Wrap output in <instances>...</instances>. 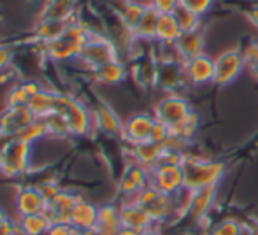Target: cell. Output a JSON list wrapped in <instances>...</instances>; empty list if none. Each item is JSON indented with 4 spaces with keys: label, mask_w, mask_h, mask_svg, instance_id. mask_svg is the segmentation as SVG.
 <instances>
[{
    "label": "cell",
    "mask_w": 258,
    "mask_h": 235,
    "mask_svg": "<svg viewBox=\"0 0 258 235\" xmlns=\"http://www.w3.org/2000/svg\"><path fill=\"white\" fill-rule=\"evenodd\" d=\"M93 32L81 21L72 20L63 32L54 41L44 46V55L53 63H65V61H78L85 44L90 41Z\"/></svg>",
    "instance_id": "1"
},
{
    "label": "cell",
    "mask_w": 258,
    "mask_h": 235,
    "mask_svg": "<svg viewBox=\"0 0 258 235\" xmlns=\"http://www.w3.org/2000/svg\"><path fill=\"white\" fill-rule=\"evenodd\" d=\"M184 171V188L191 191L202 190L207 186L220 184V181L225 177L227 164L220 160H207V158L190 156L186 154L183 164Z\"/></svg>",
    "instance_id": "2"
},
{
    "label": "cell",
    "mask_w": 258,
    "mask_h": 235,
    "mask_svg": "<svg viewBox=\"0 0 258 235\" xmlns=\"http://www.w3.org/2000/svg\"><path fill=\"white\" fill-rule=\"evenodd\" d=\"M56 113H60L65 118L71 137H88L95 132L92 109L83 100H79L78 97H72L60 92Z\"/></svg>",
    "instance_id": "3"
},
{
    "label": "cell",
    "mask_w": 258,
    "mask_h": 235,
    "mask_svg": "<svg viewBox=\"0 0 258 235\" xmlns=\"http://www.w3.org/2000/svg\"><path fill=\"white\" fill-rule=\"evenodd\" d=\"M34 144L11 139L0 156V174L6 179H21L32 171Z\"/></svg>",
    "instance_id": "4"
},
{
    "label": "cell",
    "mask_w": 258,
    "mask_h": 235,
    "mask_svg": "<svg viewBox=\"0 0 258 235\" xmlns=\"http://www.w3.org/2000/svg\"><path fill=\"white\" fill-rule=\"evenodd\" d=\"M119 58H121L119 49L111 37H107L104 34H93L90 37V41L85 44V48H83L78 61L81 65H85L88 70H93V68L100 67V65H105L109 61Z\"/></svg>",
    "instance_id": "5"
},
{
    "label": "cell",
    "mask_w": 258,
    "mask_h": 235,
    "mask_svg": "<svg viewBox=\"0 0 258 235\" xmlns=\"http://www.w3.org/2000/svg\"><path fill=\"white\" fill-rule=\"evenodd\" d=\"M137 204L150 212L156 225L165 223L172 219V216H177L176 211V202H174L172 195H167L163 191L156 190L155 186H146L143 191L137 193Z\"/></svg>",
    "instance_id": "6"
},
{
    "label": "cell",
    "mask_w": 258,
    "mask_h": 235,
    "mask_svg": "<svg viewBox=\"0 0 258 235\" xmlns=\"http://www.w3.org/2000/svg\"><path fill=\"white\" fill-rule=\"evenodd\" d=\"M191 113L194 109H191L190 102L179 93H167L153 109L156 121L167 125L170 130L177 128Z\"/></svg>",
    "instance_id": "7"
},
{
    "label": "cell",
    "mask_w": 258,
    "mask_h": 235,
    "mask_svg": "<svg viewBox=\"0 0 258 235\" xmlns=\"http://www.w3.org/2000/svg\"><path fill=\"white\" fill-rule=\"evenodd\" d=\"M214 65H216L214 85L223 88V86L232 85L242 74V70L246 67L244 53L239 48H228L214 58Z\"/></svg>",
    "instance_id": "8"
},
{
    "label": "cell",
    "mask_w": 258,
    "mask_h": 235,
    "mask_svg": "<svg viewBox=\"0 0 258 235\" xmlns=\"http://www.w3.org/2000/svg\"><path fill=\"white\" fill-rule=\"evenodd\" d=\"M151 184V171L136 162H128L123 169L121 176L118 179V195L119 198L134 197L146 186Z\"/></svg>",
    "instance_id": "9"
},
{
    "label": "cell",
    "mask_w": 258,
    "mask_h": 235,
    "mask_svg": "<svg viewBox=\"0 0 258 235\" xmlns=\"http://www.w3.org/2000/svg\"><path fill=\"white\" fill-rule=\"evenodd\" d=\"M48 209V200L44 195L39 191L35 184H23L16 190V197H14V218L20 216H30L39 214V212H46Z\"/></svg>",
    "instance_id": "10"
},
{
    "label": "cell",
    "mask_w": 258,
    "mask_h": 235,
    "mask_svg": "<svg viewBox=\"0 0 258 235\" xmlns=\"http://www.w3.org/2000/svg\"><path fill=\"white\" fill-rule=\"evenodd\" d=\"M156 123L153 113H136L123 123L121 139L126 142V146L134 144L148 142L151 139V132Z\"/></svg>",
    "instance_id": "11"
},
{
    "label": "cell",
    "mask_w": 258,
    "mask_h": 235,
    "mask_svg": "<svg viewBox=\"0 0 258 235\" xmlns=\"http://www.w3.org/2000/svg\"><path fill=\"white\" fill-rule=\"evenodd\" d=\"M151 186L167 195H176L184 188L183 165H156L151 169Z\"/></svg>",
    "instance_id": "12"
},
{
    "label": "cell",
    "mask_w": 258,
    "mask_h": 235,
    "mask_svg": "<svg viewBox=\"0 0 258 235\" xmlns=\"http://www.w3.org/2000/svg\"><path fill=\"white\" fill-rule=\"evenodd\" d=\"M183 67H184L186 83H190L191 86L214 85V70H216V65H214L213 56L202 53V55L195 56V58L183 61Z\"/></svg>",
    "instance_id": "13"
},
{
    "label": "cell",
    "mask_w": 258,
    "mask_h": 235,
    "mask_svg": "<svg viewBox=\"0 0 258 235\" xmlns=\"http://www.w3.org/2000/svg\"><path fill=\"white\" fill-rule=\"evenodd\" d=\"M92 113H93V123H95L97 132L121 139L123 123L125 121L119 118V114L105 100H97L95 106L92 107Z\"/></svg>",
    "instance_id": "14"
},
{
    "label": "cell",
    "mask_w": 258,
    "mask_h": 235,
    "mask_svg": "<svg viewBox=\"0 0 258 235\" xmlns=\"http://www.w3.org/2000/svg\"><path fill=\"white\" fill-rule=\"evenodd\" d=\"M35 114L32 113V109L28 106L23 107H4V111L0 113V133L4 135L14 137L30 123L35 121Z\"/></svg>",
    "instance_id": "15"
},
{
    "label": "cell",
    "mask_w": 258,
    "mask_h": 235,
    "mask_svg": "<svg viewBox=\"0 0 258 235\" xmlns=\"http://www.w3.org/2000/svg\"><path fill=\"white\" fill-rule=\"evenodd\" d=\"M97 223H99V205L79 191L78 200H76V205L72 209L71 225L76 226V228L88 230L90 232V230L95 228Z\"/></svg>",
    "instance_id": "16"
},
{
    "label": "cell",
    "mask_w": 258,
    "mask_h": 235,
    "mask_svg": "<svg viewBox=\"0 0 258 235\" xmlns=\"http://www.w3.org/2000/svg\"><path fill=\"white\" fill-rule=\"evenodd\" d=\"M78 190H63L56 195L54 198L48 202V216L51 218L53 223H71L72 218V209L76 205V200H78Z\"/></svg>",
    "instance_id": "17"
},
{
    "label": "cell",
    "mask_w": 258,
    "mask_h": 235,
    "mask_svg": "<svg viewBox=\"0 0 258 235\" xmlns=\"http://www.w3.org/2000/svg\"><path fill=\"white\" fill-rule=\"evenodd\" d=\"M183 83H186L183 61L179 60L158 61V81H156V88H162L163 92L174 93V90L183 85Z\"/></svg>",
    "instance_id": "18"
},
{
    "label": "cell",
    "mask_w": 258,
    "mask_h": 235,
    "mask_svg": "<svg viewBox=\"0 0 258 235\" xmlns=\"http://www.w3.org/2000/svg\"><path fill=\"white\" fill-rule=\"evenodd\" d=\"M119 205V216H121V226L132 228L137 232H146L153 228L156 223L150 216V212L144 211L139 204H118Z\"/></svg>",
    "instance_id": "19"
},
{
    "label": "cell",
    "mask_w": 258,
    "mask_h": 235,
    "mask_svg": "<svg viewBox=\"0 0 258 235\" xmlns=\"http://www.w3.org/2000/svg\"><path fill=\"white\" fill-rule=\"evenodd\" d=\"M206 48V30L204 27L201 30L195 32H186V34H181V37L176 41L174 49L177 53V58L181 61L191 60L195 56L202 55Z\"/></svg>",
    "instance_id": "20"
},
{
    "label": "cell",
    "mask_w": 258,
    "mask_h": 235,
    "mask_svg": "<svg viewBox=\"0 0 258 235\" xmlns=\"http://www.w3.org/2000/svg\"><path fill=\"white\" fill-rule=\"evenodd\" d=\"M93 81L99 83V85H105V86H118L128 77V67L121 58L109 61L105 65H100V67L90 70Z\"/></svg>",
    "instance_id": "21"
},
{
    "label": "cell",
    "mask_w": 258,
    "mask_h": 235,
    "mask_svg": "<svg viewBox=\"0 0 258 235\" xmlns=\"http://www.w3.org/2000/svg\"><path fill=\"white\" fill-rule=\"evenodd\" d=\"M216 195H218V184L194 191L190 209H188V212H186L188 218L194 219V221H197V223H201L202 219H206V216L209 214V211L213 209L214 200H216Z\"/></svg>",
    "instance_id": "22"
},
{
    "label": "cell",
    "mask_w": 258,
    "mask_h": 235,
    "mask_svg": "<svg viewBox=\"0 0 258 235\" xmlns=\"http://www.w3.org/2000/svg\"><path fill=\"white\" fill-rule=\"evenodd\" d=\"M163 147L162 144H156V142H141V144H134V146H128V156L130 162H136V164L143 165L146 169H153L156 164H158L160 156L163 153Z\"/></svg>",
    "instance_id": "23"
},
{
    "label": "cell",
    "mask_w": 258,
    "mask_h": 235,
    "mask_svg": "<svg viewBox=\"0 0 258 235\" xmlns=\"http://www.w3.org/2000/svg\"><path fill=\"white\" fill-rule=\"evenodd\" d=\"M58 97H60V92H58V90L44 88V86H42L35 95H32L28 107H30L32 113L35 114V118L42 119L56 111Z\"/></svg>",
    "instance_id": "24"
},
{
    "label": "cell",
    "mask_w": 258,
    "mask_h": 235,
    "mask_svg": "<svg viewBox=\"0 0 258 235\" xmlns=\"http://www.w3.org/2000/svg\"><path fill=\"white\" fill-rule=\"evenodd\" d=\"M146 6L148 2H144V0H123L121 7L116 13L119 25L125 27L132 35L134 30L137 28V25H139L141 18H143L144 11H146Z\"/></svg>",
    "instance_id": "25"
},
{
    "label": "cell",
    "mask_w": 258,
    "mask_h": 235,
    "mask_svg": "<svg viewBox=\"0 0 258 235\" xmlns=\"http://www.w3.org/2000/svg\"><path fill=\"white\" fill-rule=\"evenodd\" d=\"M181 34H183V32H181V27L174 14H160L158 25H156L155 42L172 46V44H176V41L181 37Z\"/></svg>",
    "instance_id": "26"
},
{
    "label": "cell",
    "mask_w": 258,
    "mask_h": 235,
    "mask_svg": "<svg viewBox=\"0 0 258 235\" xmlns=\"http://www.w3.org/2000/svg\"><path fill=\"white\" fill-rule=\"evenodd\" d=\"M158 20H160V13L153 6L148 4L139 25H137V28L134 30V39H137V41H141V42H155Z\"/></svg>",
    "instance_id": "27"
},
{
    "label": "cell",
    "mask_w": 258,
    "mask_h": 235,
    "mask_svg": "<svg viewBox=\"0 0 258 235\" xmlns=\"http://www.w3.org/2000/svg\"><path fill=\"white\" fill-rule=\"evenodd\" d=\"M16 223H18V228H20L25 235H46L53 225L48 212L20 216V218H16Z\"/></svg>",
    "instance_id": "28"
},
{
    "label": "cell",
    "mask_w": 258,
    "mask_h": 235,
    "mask_svg": "<svg viewBox=\"0 0 258 235\" xmlns=\"http://www.w3.org/2000/svg\"><path fill=\"white\" fill-rule=\"evenodd\" d=\"M134 77L143 88H156L158 81V60L156 58H143L134 68Z\"/></svg>",
    "instance_id": "29"
},
{
    "label": "cell",
    "mask_w": 258,
    "mask_h": 235,
    "mask_svg": "<svg viewBox=\"0 0 258 235\" xmlns=\"http://www.w3.org/2000/svg\"><path fill=\"white\" fill-rule=\"evenodd\" d=\"M71 21H60V20H39V25L35 27L34 37L37 42H41L42 46L49 44L51 41L58 37L61 32L67 28V25Z\"/></svg>",
    "instance_id": "30"
},
{
    "label": "cell",
    "mask_w": 258,
    "mask_h": 235,
    "mask_svg": "<svg viewBox=\"0 0 258 235\" xmlns=\"http://www.w3.org/2000/svg\"><path fill=\"white\" fill-rule=\"evenodd\" d=\"M99 228L111 230V232H119L121 228V216H119L118 202H105L99 205Z\"/></svg>",
    "instance_id": "31"
},
{
    "label": "cell",
    "mask_w": 258,
    "mask_h": 235,
    "mask_svg": "<svg viewBox=\"0 0 258 235\" xmlns=\"http://www.w3.org/2000/svg\"><path fill=\"white\" fill-rule=\"evenodd\" d=\"M72 13H74V0H51L42 13V20L72 21Z\"/></svg>",
    "instance_id": "32"
},
{
    "label": "cell",
    "mask_w": 258,
    "mask_h": 235,
    "mask_svg": "<svg viewBox=\"0 0 258 235\" xmlns=\"http://www.w3.org/2000/svg\"><path fill=\"white\" fill-rule=\"evenodd\" d=\"M174 16H176L177 23L181 27V32L186 34V32H195V30H201L204 25H202V16H199L197 13L190 11L188 7L179 6L176 11H174Z\"/></svg>",
    "instance_id": "33"
},
{
    "label": "cell",
    "mask_w": 258,
    "mask_h": 235,
    "mask_svg": "<svg viewBox=\"0 0 258 235\" xmlns=\"http://www.w3.org/2000/svg\"><path fill=\"white\" fill-rule=\"evenodd\" d=\"M42 121H44L46 133H48L49 139H67V137H71L67 121H65V118L61 116L60 113H56V111L49 114V116L42 118Z\"/></svg>",
    "instance_id": "34"
},
{
    "label": "cell",
    "mask_w": 258,
    "mask_h": 235,
    "mask_svg": "<svg viewBox=\"0 0 258 235\" xmlns=\"http://www.w3.org/2000/svg\"><path fill=\"white\" fill-rule=\"evenodd\" d=\"M199 126H201V118H199V114L194 111V113H191L190 116H188L183 123H181L179 126H177V128L170 130V133H172L174 137H177V139L183 140V142L186 144V142H190V140L194 139L195 135H197Z\"/></svg>",
    "instance_id": "35"
},
{
    "label": "cell",
    "mask_w": 258,
    "mask_h": 235,
    "mask_svg": "<svg viewBox=\"0 0 258 235\" xmlns=\"http://www.w3.org/2000/svg\"><path fill=\"white\" fill-rule=\"evenodd\" d=\"M48 133H46V126H44V121L42 119H35L34 123H30L28 126H25L20 133H18L14 139H20L23 142H28V144H37L39 140L46 139Z\"/></svg>",
    "instance_id": "36"
},
{
    "label": "cell",
    "mask_w": 258,
    "mask_h": 235,
    "mask_svg": "<svg viewBox=\"0 0 258 235\" xmlns=\"http://www.w3.org/2000/svg\"><path fill=\"white\" fill-rule=\"evenodd\" d=\"M32 99V93L25 86V83H18L7 92L6 95V107H23L28 106Z\"/></svg>",
    "instance_id": "37"
},
{
    "label": "cell",
    "mask_w": 258,
    "mask_h": 235,
    "mask_svg": "<svg viewBox=\"0 0 258 235\" xmlns=\"http://www.w3.org/2000/svg\"><path fill=\"white\" fill-rule=\"evenodd\" d=\"M242 228H244V225L239 223L237 219L227 218V219H223V221L218 223V225L213 226L211 235H241Z\"/></svg>",
    "instance_id": "38"
},
{
    "label": "cell",
    "mask_w": 258,
    "mask_h": 235,
    "mask_svg": "<svg viewBox=\"0 0 258 235\" xmlns=\"http://www.w3.org/2000/svg\"><path fill=\"white\" fill-rule=\"evenodd\" d=\"M181 6L188 7L190 11L197 13L199 16L204 18L214 6V0H181Z\"/></svg>",
    "instance_id": "39"
},
{
    "label": "cell",
    "mask_w": 258,
    "mask_h": 235,
    "mask_svg": "<svg viewBox=\"0 0 258 235\" xmlns=\"http://www.w3.org/2000/svg\"><path fill=\"white\" fill-rule=\"evenodd\" d=\"M170 128L167 125H163V123L156 121L155 126H153V132H151V142H156V144H162V146H165L167 140L170 139Z\"/></svg>",
    "instance_id": "40"
},
{
    "label": "cell",
    "mask_w": 258,
    "mask_h": 235,
    "mask_svg": "<svg viewBox=\"0 0 258 235\" xmlns=\"http://www.w3.org/2000/svg\"><path fill=\"white\" fill-rule=\"evenodd\" d=\"M160 14H174V11L181 6V0H148Z\"/></svg>",
    "instance_id": "41"
},
{
    "label": "cell",
    "mask_w": 258,
    "mask_h": 235,
    "mask_svg": "<svg viewBox=\"0 0 258 235\" xmlns=\"http://www.w3.org/2000/svg\"><path fill=\"white\" fill-rule=\"evenodd\" d=\"M74 226L71 223H53L46 235H71Z\"/></svg>",
    "instance_id": "42"
},
{
    "label": "cell",
    "mask_w": 258,
    "mask_h": 235,
    "mask_svg": "<svg viewBox=\"0 0 258 235\" xmlns=\"http://www.w3.org/2000/svg\"><path fill=\"white\" fill-rule=\"evenodd\" d=\"M18 223L16 218H7L6 221L0 223V235H16Z\"/></svg>",
    "instance_id": "43"
},
{
    "label": "cell",
    "mask_w": 258,
    "mask_h": 235,
    "mask_svg": "<svg viewBox=\"0 0 258 235\" xmlns=\"http://www.w3.org/2000/svg\"><path fill=\"white\" fill-rule=\"evenodd\" d=\"M13 61V49L7 46H0V70H6Z\"/></svg>",
    "instance_id": "44"
},
{
    "label": "cell",
    "mask_w": 258,
    "mask_h": 235,
    "mask_svg": "<svg viewBox=\"0 0 258 235\" xmlns=\"http://www.w3.org/2000/svg\"><path fill=\"white\" fill-rule=\"evenodd\" d=\"M246 18H248V21L253 25V27L258 30V4L256 6H251L248 11H246Z\"/></svg>",
    "instance_id": "45"
},
{
    "label": "cell",
    "mask_w": 258,
    "mask_h": 235,
    "mask_svg": "<svg viewBox=\"0 0 258 235\" xmlns=\"http://www.w3.org/2000/svg\"><path fill=\"white\" fill-rule=\"evenodd\" d=\"M90 235H118V232H111V230H104V228H99V226H95L93 230H90L88 232Z\"/></svg>",
    "instance_id": "46"
},
{
    "label": "cell",
    "mask_w": 258,
    "mask_h": 235,
    "mask_svg": "<svg viewBox=\"0 0 258 235\" xmlns=\"http://www.w3.org/2000/svg\"><path fill=\"white\" fill-rule=\"evenodd\" d=\"M11 140V137H7V135H4V133H0V156H2V153H4V149H6V146H7V142Z\"/></svg>",
    "instance_id": "47"
},
{
    "label": "cell",
    "mask_w": 258,
    "mask_h": 235,
    "mask_svg": "<svg viewBox=\"0 0 258 235\" xmlns=\"http://www.w3.org/2000/svg\"><path fill=\"white\" fill-rule=\"evenodd\" d=\"M118 235H141V232H137V230H132V228H125V226H121L119 228Z\"/></svg>",
    "instance_id": "48"
},
{
    "label": "cell",
    "mask_w": 258,
    "mask_h": 235,
    "mask_svg": "<svg viewBox=\"0 0 258 235\" xmlns=\"http://www.w3.org/2000/svg\"><path fill=\"white\" fill-rule=\"evenodd\" d=\"M7 218H13V216H11L9 212H7L6 209L2 207V204H0V223H2V221H6Z\"/></svg>",
    "instance_id": "49"
},
{
    "label": "cell",
    "mask_w": 258,
    "mask_h": 235,
    "mask_svg": "<svg viewBox=\"0 0 258 235\" xmlns=\"http://www.w3.org/2000/svg\"><path fill=\"white\" fill-rule=\"evenodd\" d=\"M156 226H158V225H155V226H153V228L146 230V232H143V233H141V235H163L162 232H160V230H158V228H156Z\"/></svg>",
    "instance_id": "50"
},
{
    "label": "cell",
    "mask_w": 258,
    "mask_h": 235,
    "mask_svg": "<svg viewBox=\"0 0 258 235\" xmlns=\"http://www.w3.org/2000/svg\"><path fill=\"white\" fill-rule=\"evenodd\" d=\"M71 235H90V233H88V230H81V228H76L74 226V230H72Z\"/></svg>",
    "instance_id": "51"
},
{
    "label": "cell",
    "mask_w": 258,
    "mask_h": 235,
    "mask_svg": "<svg viewBox=\"0 0 258 235\" xmlns=\"http://www.w3.org/2000/svg\"><path fill=\"white\" fill-rule=\"evenodd\" d=\"M249 232H251V235H258V225L249 226Z\"/></svg>",
    "instance_id": "52"
}]
</instances>
